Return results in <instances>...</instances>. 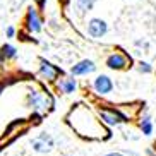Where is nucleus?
Listing matches in <instances>:
<instances>
[{"instance_id":"1","label":"nucleus","mask_w":156,"mask_h":156,"mask_svg":"<svg viewBox=\"0 0 156 156\" xmlns=\"http://www.w3.org/2000/svg\"><path fill=\"white\" fill-rule=\"evenodd\" d=\"M33 149L36 153H41V154H46V153H51L53 151V147H55V142H53V137H51L50 134H40L38 137L33 139L31 142Z\"/></svg>"},{"instance_id":"2","label":"nucleus","mask_w":156,"mask_h":156,"mask_svg":"<svg viewBox=\"0 0 156 156\" xmlns=\"http://www.w3.org/2000/svg\"><path fill=\"white\" fill-rule=\"evenodd\" d=\"M106 31H108V26H106V23L103 21V19H91L89 23H87V33L91 34L93 38H101L105 36Z\"/></svg>"},{"instance_id":"3","label":"nucleus","mask_w":156,"mask_h":156,"mask_svg":"<svg viewBox=\"0 0 156 156\" xmlns=\"http://www.w3.org/2000/svg\"><path fill=\"white\" fill-rule=\"evenodd\" d=\"M129 62H130V58H127L124 53H119V51L112 53V55L106 58V65H108L110 69H113V70H122V69H125Z\"/></svg>"},{"instance_id":"4","label":"nucleus","mask_w":156,"mask_h":156,"mask_svg":"<svg viewBox=\"0 0 156 156\" xmlns=\"http://www.w3.org/2000/svg\"><path fill=\"white\" fill-rule=\"evenodd\" d=\"M93 87H94V91L100 93V94H108V93L113 89V83H112V79L108 76H98L94 79V83H93Z\"/></svg>"},{"instance_id":"5","label":"nucleus","mask_w":156,"mask_h":156,"mask_svg":"<svg viewBox=\"0 0 156 156\" xmlns=\"http://www.w3.org/2000/svg\"><path fill=\"white\" fill-rule=\"evenodd\" d=\"M40 74L43 77H46L48 81H55L60 74V69L55 67L53 64H50V62H46L45 58H41L40 60Z\"/></svg>"},{"instance_id":"6","label":"nucleus","mask_w":156,"mask_h":156,"mask_svg":"<svg viewBox=\"0 0 156 156\" xmlns=\"http://www.w3.org/2000/svg\"><path fill=\"white\" fill-rule=\"evenodd\" d=\"M96 70V65L93 60H81L72 67V74L74 76H86V74H91Z\"/></svg>"},{"instance_id":"7","label":"nucleus","mask_w":156,"mask_h":156,"mask_svg":"<svg viewBox=\"0 0 156 156\" xmlns=\"http://www.w3.org/2000/svg\"><path fill=\"white\" fill-rule=\"evenodd\" d=\"M26 26L31 33H38L41 29V19L38 16L36 9H29L28 14H26Z\"/></svg>"},{"instance_id":"8","label":"nucleus","mask_w":156,"mask_h":156,"mask_svg":"<svg viewBox=\"0 0 156 156\" xmlns=\"http://www.w3.org/2000/svg\"><path fill=\"white\" fill-rule=\"evenodd\" d=\"M29 105L34 110H45L46 106L50 105V101L46 96H43L41 93H29Z\"/></svg>"},{"instance_id":"9","label":"nucleus","mask_w":156,"mask_h":156,"mask_svg":"<svg viewBox=\"0 0 156 156\" xmlns=\"http://www.w3.org/2000/svg\"><path fill=\"white\" fill-rule=\"evenodd\" d=\"M100 117H101V120H103L105 124H108V125L122 124V122L125 120L120 113H117V112H112V110H100Z\"/></svg>"},{"instance_id":"10","label":"nucleus","mask_w":156,"mask_h":156,"mask_svg":"<svg viewBox=\"0 0 156 156\" xmlns=\"http://www.w3.org/2000/svg\"><path fill=\"white\" fill-rule=\"evenodd\" d=\"M76 86H77V83H76L74 79H62V81L58 83V89H60L62 93H65V94H69V93H74Z\"/></svg>"},{"instance_id":"11","label":"nucleus","mask_w":156,"mask_h":156,"mask_svg":"<svg viewBox=\"0 0 156 156\" xmlns=\"http://www.w3.org/2000/svg\"><path fill=\"white\" fill-rule=\"evenodd\" d=\"M94 2H96V0H77V10L81 12V14L89 12V10L93 9Z\"/></svg>"},{"instance_id":"12","label":"nucleus","mask_w":156,"mask_h":156,"mask_svg":"<svg viewBox=\"0 0 156 156\" xmlns=\"http://www.w3.org/2000/svg\"><path fill=\"white\" fill-rule=\"evenodd\" d=\"M141 130H142V134H146V136H149V134L153 132V124H151V120H149V117H144V119H142Z\"/></svg>"},{"instance_id":"13","label":"nucleus","mask_w":156,"mask_h":156,"mask_svg":"<svg viewBox=\"0 0 156 156\" xmlns=\"http://www.w3.org/2000/svg\"><path fill=\"white\" fill-rule=\"evenodd\" d=\"M2 55L5 58H14L16 57V48L12 45H4L2 46Z\"/></svg>"},{"instance_id":"14","label":"nucleus","mask_w":156,"mask_h":156,"mask_svg":"<svg viewBox=\"0 0 156 156\" xmlns=\"http://www.w3.org/2000/svg\"><path fill=\"white\" fill-rule=\"evenodd\" d=\"M139 70H141V72H144V74H147V72H151V65L147 64V62H141V64H139Z\"/></svg>"},{"instance_id":"15","label":"nucleus","mask_w":156,"mask_h":156,"mask_svg":"<svg viewBox=\"0 0 156 156\" xmlns=\"http://www.w3.org/2000/svg\"><path fill=\"white\" fill-rule=\"evenodd\" d=\"M5 33H7V36H9V38H12V36H14V33H16V29L14 28H7V31H5Z\"/></svg>"},{"instance_id":"16","label":"nucleus","mask_w":156,"mask_h":156,"mask_svg":"<svg viewBox=\"0 0 156 156\" xmlns=\"http://www.w3.org/2000/svg\"><path fill=\"white\" fill-rule=\"evenodd\" d=\"M105 156H124L122 153H108V154H105Z\"/></svg>"},{"instance_id":"17","label":"nucleus","mask_w":156,"mask_h":156,"mask_svg":"<svg viewBox=\"0 0 156 156\" xmlns=\"http://www.w3.org/2000/svg\"><path fill=\"white\" fill-rule=\"evenodd\" d=\"M36 2H38L40 5H43V2H45V0H36Z\"/></svg>"},{"instance_id":"18","label":"nucleus","mask_w":156,"mask_h":156,"mask_svg":"<svg viewBox=\"0 0 156 156\" xmlns=\"http://www.w3.org/2000/svg\"><path fill=\"white\" fill-rule=\"evenodd\" d=\"M65 156H74V154H65Z\"/></svg>"}]
</instances>
